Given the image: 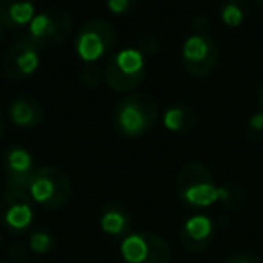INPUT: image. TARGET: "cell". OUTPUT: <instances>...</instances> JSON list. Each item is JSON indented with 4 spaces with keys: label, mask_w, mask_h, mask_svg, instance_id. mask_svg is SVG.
<instances>
[{
    "label": "cell",
    "mask_w": 263,
    "mask_h": 263,
    "mask_svg": "<svg viewBox=\"0 0 263 263\" xmlns=\"http://www.w3.org/2000/svg\"><path fill=\"white\" fill-rule=\"evenodd\" d=\"M159 105L150 94H128L116 103L112 110V126L123 137H141L155 126Z\"/></svg>",
    "instance_id": "obj_1"
},
{
    "label": "cell",
    "mask_w": 263,
    "mask_h": 263,
    "mask_svg": "<svg viewBox=\"0 0 263 263\" xmlns=\"http://www.w3.org/2000/svg\"><path fill=\"white\" fill-rule=\"evenodd\" d=\"M175 190L180 200L195 209L211 208L220 200H229V190L220 187L209 168L200 162H190L180 170Z\"/></svg>",
    "instance_id": "obj_2"
},
{
    "label": "cell",
    "mask_w": 263,
    "mask_h": 263,
    "mask_svg": "<svg viewBox=\"0 0 263 263\" xmlns=\"http://www.w3.org/2000/svg\"><path fill=\"white\" fill-rule=\"evenodd\" d=\"M26 191L34 204L45 209H62L72 197V182L62 168L40 166L34 170Z\"/></svg>",
    "instance_id": "obj_3"
},
{
    "label": "cell",
    "mask_w": 263,
    "mask_h": 263,
    "mask_svg": "<svg viewBox=\"0 0 263 263\" xmlns=\"http://www.w3.org/2000/svg\"><path fill=\"white\" fill-rule=\"evenodd\" d=\"M146 74V56L139 47H124L114 52L105 65V81L114 92L134 90Z\"/></svg>",
    "instance_id": "obj_4"
},
{
    "label": "cell",
    "mask_w": 263,
    "mask_h": 263,
    "mask_svg": "<svg viewBox=\"0 0 263 263\" xmlns=\"http://www.w3.org/2000/svg\"><path fill=\"white\" fill-rule=\"evenodd\" d=\"M72 26L74 20L69 11L62 8H49L36 13L22 38L40 51L54 49L67 42V38L72 33Z\"/></svg>",
    "instance_id": "obj_5"
},
{
    "label": "cell",
    "mask_w": 263,
    "mask_h": 263,
    "mask_svg": "<svg viewBox=\"0 0 263 263\" xmlns=\"http://www.w3.org/2000/svg\"><path fill=\"white\" fill-rule=\"evenodd\" d=\"M117 44L116 27L108 20L96 18L88 20L87 24L80 27L74 42L76 54L80 56L81 62L96 63L103 56L110 54Z\"/></svg>",
    "instance_id": "obj_6"
},
{
    "label": "cell",
    "mask_w": 263,
    "mask_h": 263,
    "mask_svg": "<svg viewBox=\"0 0 263 263\" xmlns=\"http://www.w3.org/2000/svg\"><path fill=\"white\" fill-rule=\"evenodd\" d=\"M121 258L124 263H170L172 247L162 236L148 231L128 233L121 241Z\"/></svg>",
    "instance_id": "obj_7"
},
{
    "label": "cell",
    "mask_w": 263,
    "mask_h": 263,
    "mask_svg": "<svg viewBox=\"0 0 263 263\" xmlns=\"http://www.w3.org/2000/svg\"><path fill=\"white\" fill-rule=\"evenodd\" d=\"M182 67L187 74L204 78L216 69L220 60V51L216 42L205 33H193L186 38L180 51Z\"/></svg>",
    "instance_id": "obj_8"
},
{
    "label": "cell",
    "mask_w": 263,
    "mask_h": 263,
    "mask_svg": "<svg viewBox=\"0 0 263 263\" xmlns=\"http://www.w3.org/2000/svg\"><path fill=\"white\" fill-rule=\"evenodd\" d=\"M34 202L22 190H8L0 200V223L11 234H24L34 222Z\"/></svg>",
    "instance_id": "obj_9"
},
{
    "label": "cell",
    "mask_w": 263,
    "mask_h": 263,
    "mask_svg": "<svg viewBox=\"0 0 263 263\" xmlns=\"http://www.w3.org/2000/svg\"><path fill=\"white\" fill-rule=\"evenodd\" d=\"M38 67H40V49L24 38L13 44L2 58V70L9 80L31 78L38 70Z\"/></svg>",
    "instance_id": "obj_10"
},
{
    "label": "cell",
    "mask_w": 263,
    "mask_h": 263,
    "mask_svg": "<svg viewBox=\"0 0 263 263\" xmlns=\"http://www.w3.org/2000/svg\"><path fill=\"white\" fill-rule=\"evenodd\" d=\"M2 168L8 190L26 191L36 166L29 150L24 146H9L2 155Z\"/></svg>",
    "instance_id": "obj_11"
},
{
    "label": "cell",
    "mask_w": 263,
    "mask_h": 263,
    "mask_svg": "<svg viewBox=\"0 0 263 263\" xmlns=\"http://www.w3.org/2000/svg\"><path fill=\"white\" fill-rule=\"evenodd\" d=\"M180 243L190 252H202L215 238V223L208 215H193L180 227Z\"/></svg>",
    "instance_id": "obj_12"
},
{
    "label": "cell",
    "mask_w": 263,
    "mask_h": 263,
    "mask_svg": "<svg viewBox=\"0 0 263 263\" xmlns=\"http://www.w3.org/2000/svg\"><path fill=\"white\" fill-rule=\"evenodd\" d=\"M8 117L18 128H36L44 121V108L34 98L18 96L9 101Z\"/></svg>",
    "instance_id": "obj_13"
},
{
    "label": "cell",
    "mask_w": 263,
    "mask_h": 263,
    "mask_svg": "<svg viewBox=\"0 0 263 263\" xmlns=\"http://www.w3.org/2000/svg\"><path fill=\"white\" fill-rule=\"evenodd\" d=\"M34 16V0H0V26L6 29H24Z\"/></svg>",
    "instance_id": "obj_14"
},
{
    "label": "cell",
    "mask_w": 263,
    "mask_h": 263,
    "mask_svg": "<svg viewBox=\"0 0 263 263\" xmlns=\"http://www.w3.org/2000/svg\"><path fill=\"white\" fill-rule=\"evenodd\" d=\"M99 229L112 238H121L126 236L130 233L132 227V218L130 213L119 204H106L101 208L98 216Z\"/></svg>",
    "instance_id": "obj_15"
},
{
    "label": "cell",
    "mask_w": 263,
    "mask_h": 263,
    "mask_svg": "<svg viewBox=\"0 0 263 263\" xmlns=\"http://www.w3.org/2000/svg\"><path fill=\"white\" fill-rule=\"evenodd\" d=\"M198 117L191 106L187 105H175L172 108L166 110L162 123H164L166 130L173 132V134H187L195 128Z\"/></svg>",
    "instance_id": "obj_16"
},
{
    "label": "cell",
    "mask_w": 263,
    "mask_h": 263,
    "mask_svg": "<svg viewBox=\"0 0 263 263\" xmlns=\"http://www.w3.org/2000/svg\"><path fill=\"white\" fill-rule=\"evenodd\" d=\"M249 15L245 0H226L220 9V18L227 27H240Z\"/></svg>",
    "instance_id": "obj_17"
},
{
    "label": "cell",
    "mask_w": 263,
    "mask_h": 263,
    "mask_svg": "<svg viewBox=\"0 0 263 263\" xmlns=\"http://www.w3.org/2000/svg\"><path fill=\"white\" fill-rule=\"evenodd\" d=\"M56 247V238L45 229L33 231L29 234V249L34 254H49Z\"/></svg>",
    "instance_id": "obj_18"
},
{
    "label": "cell",
    "mask_w": 263,
    "mask_h": 263,
    "mask_svg": "<svg viewBox=\"0 0 263 263\" xmlns=\"http://www.w3.org/2000/svg\"><path fill=\"white\" fill-rule=\"evenodd\" d=\"M103 74H105V70H101V67L98 63H87L80 72V81L83 87L94 88L101 83Z\"/></svg>",
    "instance_id": "obj_19"
},
{
    "label": "cell",
    "mask_w": 263,
    "mask_h": 263,
    "mask_svg": "<svg viewBox=\"0 0 263 263\" xmlns=\"http://www.w3.org/2000/svg\"><path fill=\"white\" fill-rule=\"evenodd\" d=\"M106 8L116 16H128L136 11L137 0H106Z\"/></svg>",
    "instance_id": "obj_20"
},
{
    "label": "cell",
    "mask_w": 263,
    "mask_h": 263,
    "mask_svg": "<svg viewBox=\"0 0 263 263\" xmlns=\"http://www.w3.org/2000/svg\"><path fill=\"white\" fill-rule=\"evenodd\" d=\"M9 258L13 259V263H26L27 247H24L22 243H13L9 247Z\"/></svg>",
    "instance_id": "obj_21"
},
{
    "label": "cell",
    "mask_w": 263,
    "mask_h": 263,
    "mask_svg": "<svg viewBox=\"0 0 263 263\" xmlns=\"http://www.w3.org/2000/svg\"><path fill=\"white\" fill-rule=\"evenodd\" d=\"M226 263H259V259L252 252H236V254L229 256Z\"/></svg>",
    "instance_id": "obj_22"
},
{
    "label": "cell",
    "mask_w": 263,
    "mask_h": 263,
    "mask_svg": "<svg viewBox=\"0 0 263 263\" xmlns=\"http://www.w3.org/2000/svg\"><path fill=\"white\" fill-rule=\"evenodd\" d=\"M139 49L144 52V56H152L155 51L159 49V44H157V40L155 38H152V36H143L139 40Z\"/></svg>",
    "instance_id": "obj_23"
},
{
    "label": "cell",
    "mask_w": 263,
    "mask_h": 263,
    "mask_svg": "<svg viewBox=\"0 0 263 263\" xmlns=\"http://www.w3.org/2000/svg\"><path fill=\"white\" fill-rule=\"evenodd\" d=\"M249 128H251V132H263V112L261 110L249 119Z\"/></svg>",
    "instance_id": "obj_24"
},
{
    "label": "cell",
    "mask_w": 263,
    "mask_h": 263,
    "mask_svg": "<svg viewBox=\"0 0 263 263\" xmlns=\"http://www.w3.org/2000/svg\"><path fill=\"white\" fill-rule=\"evenodd\" d=\"M4 136H6V114L0 108V141L4 139Z\"/></svg>",
    "instance_id": "obj_25"
},
{
    "label": "cell",
    "mask_w": 263,
    "mask_h": 263,
    "mask_svg": "<svg viewBox=\"0 0 263 263\" xmlns=\"http://www.w3.org/2000/svg\"><path fill=\"white\" fill-rule=\"evenodd\" d=\"M258 101H259V108H261V112H263V81H261V85H259V90H258Z\"/></svg>",
    "instance_id": "obj_26"
},
{
    "label": "cell",
    "mask_w": 263,
    "mask_h": 263,
    "mask_svg": "<svg viewBox=\"0 0 263 263\" xmlns=\"http://www.w3.org/2000/svg\"><path fill=\"white\" fill-rule=\"evenodd\" d=\"M0 40H2V26H0Z\"/></svg>",
    "instance_id": "obj_27"
},
{
    "label": "cell",
    "mask_w": 263,
    "mask_h": 263,
    "mask_svg": "<svg viewBox=\"0 0 263 263\" xmlns=\"http://www.w3.org/2000/svg\"><path fill=\"white\" fill-rule=\"evenodd\" d=\"M0 263H8V261H4V259H0Z\"/></svg>",
    "instance_id": "obj_28"
},
{
    "label": "cell",
    "mask_w": 263,
    "mask_h": 263,
    "mask_svg": "<svg viewBox=\"0 0 263 263\" xmlns=\"http://www.w3.org/2000/svg\"><path fill=\"white\" fill-rule=\"evenodd\" d=\"M0 243H2V236H0Z\"/></svg>",
    "instance_id": "obj_29"
},
{
    "label": "cell",
    "mask_w": 263,
    "mask_h": 263,
    "mask_svg": "<svg viewBox=\"0 0 263 263\" xmlns=\"http://www.w3.org/2000/svg\"><path fill=\"white\" fill-rule=\"evenodd\" d=\"M34 263H36V261H34Z\"/></svg>",
    "instance_id": "obj_30"
}]
</instances>
